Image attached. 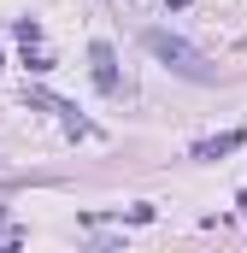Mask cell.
Here are the masks:
<instances>
[{
	"instance_id": "cell-5",
	"label": "cell",
	"mask_w": 247,
	"mask_h": 253,
	"mask_svg": "<svg viewBox=\"0 0 247 253\" xmlns=\"http://www.w3.org/2000/svg\"><path fill=\"white\" fill-rule=\"evenodd\" d=\"M236 206H242V212H247V194H242V200H236Z\"/></svg>"
},
{
	"instance_id": "cell-4",
	"label": "cell",
	"mask_w": 247,
	"mask_h": 253,
	"mask_svg": "<svg viewBox=\"0 0 247 253\" xmlns=\"http://www.w3.org/2000/svg\"><path fill=\"white\" fill-rule=\"evenodd\" d=\"M12 189H18V177H0V194H12Z\"/></svg>"
},
{
	"instance_id": "cell-3",
	"label": "cell",
	"mask_w": 247,
	"mask_h": 253,
	"mask_svg": "<svg viewBox=\"0 0 247 253\" xmlns=\"http://www.w3.org/2000/svg\"><path fill=\"white\" fill-rule=\"evenodd\" d=\"M88 59H94V83H100L106 94H118V65H112V47H106V42H94V47H88Z\"/></svg>"
},
{
	"instance_id": "cell-2",
	"label": "cell",
	"mask_w": 247,
	"mask_h": 253,
	"mask_svg": "<svg viewBox=\"0 0 247 253\" xmlns=\"http://www.w3.org/2000/svg\"><path fill=\"white\" fill-rule=\"evenodd\" d=\"M247 141V129H224V135H212V141H194V159H224V153H236Z\"/></svg>"
},
{
	"instance_id": "cell-1",
	"label": "cell",
	"mask_w": 247,
	"mask_h": 253,
	"mask_svg": "<svg viewBox=\"0 0 247 253\" xmlns=\"http://www.w3.org/2000/svg\"><path fill=\"white\" fill-rule=\"evenodd\" d=\"M141 47H147L153 59H165L171 71L194 77V83H212V65H206V53H200V47H188L183 36H171V30H141Z\"/></svg>"
}]
</instances>
